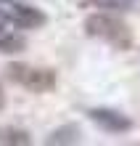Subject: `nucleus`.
Instances as JSON below:
<instances>
[{
  "label": "nucleus",
  "mask_w": 140,
  "mask_h": 146,
  "mask_svg": "<svg viewBox=\"0 0 140 146\" xmlns=\"http://www.w3.org/2000/svg\"><path fill=\"white\" fill-rule=\"evenodd\" d=\"M85 32L87 37H98L116 50L132 48V29L111 13H90L85 19Z\"/></svg>",
  "instance_id": "1"
},
{
  "label": "nucleus",
  "mask_w": 140,
  "mask_h": 146,
  "mask_svg": "<svg viewBox=\"0 0 140 146\" xmlns=\"http://www.w3.org/2000/svg\"><path fill=\"white\" fill-rule=\"evenodd\" d=\"M5 77L32 93H48L56 88V72L53 69H40V66H27V64H8Z\"/></svg>",
  "instance_id": "2"
},
{
  "label": "nucleus",
  "mask_w": 140,
  "mask_h": 146,
  "mask_svg": "<svg viewBox=\"0 0 140 146\" xmlns=\"http://www.w3.org/2000/svg\"><path fill=\"white\" fill-rule=\"evenodd\" d=\"M87 117L106 133H127V130H132V119L127 114H122V111H116V109L95 106V109L87 111Z\"/></svg>",
  "instance_id": "3"
},
{
  "label": "nucleus",
  "mask_w": 140,
  "mask_h": 146,
  "mask_svg": "<svg viewBox=\"0 0 140 146\" xmlns=\"http://www.w3.org/2000/svg\"><path fill=\"white\" fill-rule=\"evenodd\" d=\"M8 21L11 27L16 29H37L48 21V16L34 5H27V3H13L11 5V13H8Z\"/></svg>",
  "instance_id": "4"
},
{
  "label": "nucleus",
  "mask_w": 140,
  "mask_h": 146,
  "mask_svg": "<svg viewBox=\"0 0 140 146\" xmlns=\"http://www.w3.org/2000/svg\"><path fill=\"white\" fill-rule=\"evenodd\" d=\"M80 138H82V127L77 122H66L45 135V146H69V143H80Z\"/></svg>",
  "instance_id": "5"
},
{
  "label": "nucleus",
  "mask_w": 140,
  "mask_h": 146,
  "mask_svg": "<svg viewBox=\"0 0 140 146\" xmlns=\"http://www.w3.org/2000/svg\"><path fill=\"white\" fill-rule=\"evenodd\" d=\"M27 48V37L16 29H0V53H21Z\"/></svg>",
  "instance_id": "6"
},
{
  "label": "nucleus",
  "mask_w": 140,
  "mask_h": 146,
  "mask_svg": "<svg viewBox=\"0 0 140 146\" xmlns=\"http://www.w3.org/2000/svg\"><path fill=\"white\" fill-rule=\"evenodd\" d=\"M0 143H5V146H29L32 135L24 127H0Z\"/></svg>",
  "instance_id": "7"
},
{
  "label": "nucleus",
  "mask_w": 140,
  "mask_h": 146,
  "mask_svg": "<svg viewBox=\"0 0 140 146\" xmlns=\"http://www.w3.org/2000/svg\"><path fill=\"white\" fill-rule=\"evenodd\" d=\"M98 8H108V11H132L135 0H93Z\"/></svg>",
  "instance_id": "8"
},
{
  "label": "nucleus",
  "mask_w": 140,
  "mask_h": 146,
  "mask_svg": "<svg viewBox=\"0 0 140 146\" xmlns=\"http://www.w3.org/2000/svg\"><path fill=\"white\" fill-rule=\"evenodd\" d=\"M3 27H11V21H8V13L0 8V29H3Z\"/></svg>",
  "instance_id": "9"
},
{
  "label": "nucleus",
  "mask_w": 140,
  "mask_h": 146,
  "mask_svg": "<svg viewBox=\"0 0 140 146\" xmlns=\"http://www.w3.org/2000/svg\"><path fill=\"white\" fill-rule=\"evenodd\" d=\"M5 109V93H3V85H0V111Z\"/></svg>",
  "instance_id": "10"
},
{
  "label": "nucleus",
  "mask_w": 140,
  "mask_h": 146,
  "mask_svg": "<svg viewBox=\"0 0 140 146\" xmlns=\"http://www.w3.org/2000/svg\"><path fill=\"white\" fill-rule=\"evenodd\" d=\"M0 3H5V5H13V3H21V0H0Z\"/></svg>",
  "instance_id": "11"
}]
</instances>
